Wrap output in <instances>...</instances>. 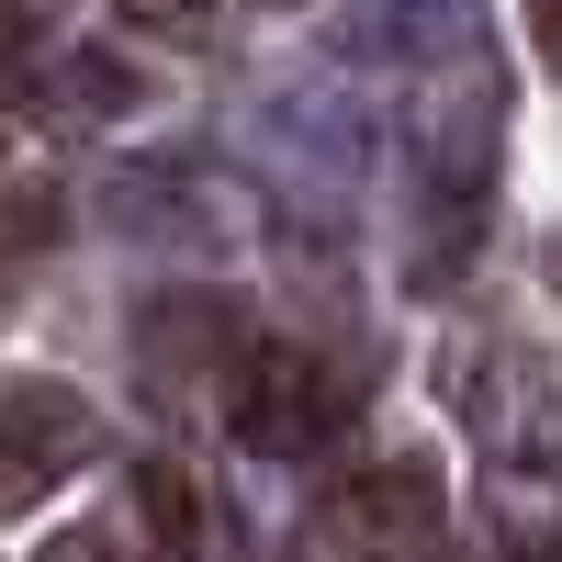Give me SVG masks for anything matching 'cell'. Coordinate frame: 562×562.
I'll return each mask as SVG.
<instances>
[{
  "label": "cell",
  "mask_w": 562,
  "mask_h": 562,
  "mask_svg": "<svg viewBox=\"0 0 562 562\" xmlns=\"http://www.w3.org/2000/svg\"><path fill=\"white\" fill-rule=\"evenodd\" d=\"M349 405H360V383L326 349H293V338H248V360H237V383H225V428H237V450H259V461H315L326 439L349 428Z\"/></svg>",
  "instance_id": "6da1fadb"
},
{
  "label": "cell",
  "mask_w": 562,
  "mask_h": 562,
  "mask_svg": "<svg viewBox=\"0 0 562 562\" xmlns=\"http://www.w3.org/2000/svg\"><path fill=\"white\" fill-rule=\"evenodd\" d=\"M326 529L349 540V562H450V495H439V461H371V473L338 484Z\"/></svg>",
  "instance_id": "7a4b0ae2"
},
{
  "label": "cell",
  "mask_w": 562,
  "mask_h": 562,
  "mask_svg": "<svg viewBox=\"0 0 562 562\" xmlns=\"http://www.w3.org/2000/svg\"><path fill=\"white\" fill-rule=\"evenodd\" d=\"M450 394H461V416H473L484 461H506V473H551L562 416H551V371H540L529 349H506V338L450 349Z\"/></svg>",
  "instance_id": "3957f363"
},
{
  "label": "cell",
  "mask_w": 562,
  "mask_h": 562,
  "mask_svg": "<svg viewBox=\"0 0 562 562\" xmlns=\"http://www.w3.org/2000/svg\"><path fill=\"white\" fill-rule=\"evenodd\" d=\"M90 450H102V416H90L57 371L0 383V518H23L34 495H57Z\"/></svg>",
  "instance_id": "277c9868"
},
{
  "label": "cell",
  "mask_w": 562,
  "mask_h": 562,
  "mask_svg": "<svg viewBox=\"0 0 562 562\" xmlns=\"http://www.w3.org/2000/svg\"><path fill=\"white\" fill-rule=\"evenodd\" d=\"M135 360H147L158 394L203 383V371H225V383H237L248 326H237V304H214V293H169V304H147V326H135Z\"/></svg>",
  "instance_id": "5b68a950"
},
{
  "label": "cell",
  "mask_w": 562,
  "mask_h": 562,
  "mask_svg": "<svg viewBox=\"0 0 562 562\" xmlns=\"http://www.w3.org/2000/svg\"><path fill=\"white\" fill-rule=\"evenodd\" d=\"M495 562H562V484L506 473V495H495Z\"/></svg>",
  "instance_id": "8992f818"
},
{
  "label": "cell",
  "mask_w": 562,
  "mask_h": 562,
  "mask_svg": "<svg viewBox=\"0 0 562 562\" xmlns=\"http://www.w3.org/2000/svg\"><path fill=\"white\" fill-rule=\"evenodd\" d=\"M135 518L158 529V551H192V529H203L192 473H180V461H147V473H135Z\"/></svg>",
  "instance_id": "52a82bcc"
},
{
  "label": "cell",
  "mask_w": 562,
  "mask_h": 562,
  "mask_svg": "<svg viewBox=\"0 0 562 562\" xmlns=\"http://www.w3.org/2000/svg\"><path fill=\"white\" fill-rule=\"evenodd\" d=\"M124 23H147V34H225V23H237V0H124Z\"/></svg>",
  "instance_id": "ba28073f"
},
{
  "label": "cell",
  "mask_w": 562,
  "mask_h": 562,
  "mask_svg": "<svg viewBox=\"0 0 562 562\" xmlns=\"http://www.w3.org/2000/svg\"><path fill=\"white\" fill-rule=\"evenodd\" d=\"M45 562H135V529H124V518H90V529H68Z\"/></svg>",
  "instance_id": "9c48e42d"
},
{
  "label": "cell",
  "mask_w": 562,
  "mask_h": 562,
  "mask_svg": "<svg viewBox=\"0 0 562 562\" xmlns=\"http://www.w3.org/2000/svg\"><path fill=\"white\" fill-rule=\"evenodd\" d=\"M45 12H57V0H0V68L34 57V23H45Z\"/></svg>",
  "instance_id": "30bf717a"
},
{
  "label": "cell",
  "mask_w": 562,
  "mask_h": 562,
  "mask_svg": "<svg viewBox=\"0 0 562 562\" xmlns=\"http://www.w3.org/2000/svg\"><path fill=\"white\" fill-rule=\"evenodd\" d=\"M518 12H529V45H540V68L562 79V0H518Z\"/></svg>",
  "instance_id": "8fae6325"
},
{
  "label": "cell",
  "mask_w": 562,
  "mask_h": 562,
  "mask_svg": "<svg viewBox=\"0 0 562 562\" xmlns=\"http://www.w3.org/2000/svg\"><path fill=\"white\" fill-rule=\"evenodd\" d=\"M540 270H551V293H562V237H551V259H540Z\"/></svg>",
  "instance_id": "7c38bea8"
}]
</instances>
